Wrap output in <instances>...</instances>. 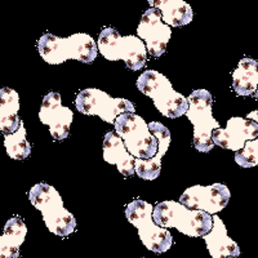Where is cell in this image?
I'll list each match as a JSON object with an SVG mask.
<instances>
[{
  "label": "cell",
  "instance_id": "obj_18",
  "mask_svg": "<svg viewBox=\"0 0 258 258\" xmlns=\"http://www.w3.org/2000/svg\"><path fill=\"white\" fill-rule=\"evenodd\" d=\"M29 199L32 206L41 212V214L63 207V200L58 191L44 182L32 186L29 192Z\"/></svg>",
  "mask_w": 258,
  "mask_h": 258
},
{
  "label": "cell",
  "instance_id": "obj_4",
  "mask_svg": "<svg viewBox=\"0 0 258 258\" xmlns=\"http://www.w3.org/2000/svg\"><path fill=\"white\" fill-rule=\"evenodd\" d=\"M153 209L154 207L145 200H133L126 206L125 217L137 227L140 239L147 249L160 254L173 245V236L167 229H161L154 223Z\"/></svg>",
  "mask_w": 258,
  "mask_h": 258
},
{
  "label": "cell",
  "instance_id": "obj_21",
  "mask_svg": "<svg viewBox=\"0 0 258 258\" xmlns=\"http://www.w3.org/2000/svg\"><path fill=\"white\" fill-rule=\"evenodd\" d=\"M43 220H44L47 229L49 230L52 234L57 235V236H69L73 234L78 227V222L75 217L73 216L71 212H69L64 207L57 208L52 212H48L45 214H41Z\"/></svg>",
  "mask_w": 258,
  "mask_h": 258
},
{
  "label": "cell",
  "instance_id": "obj_16",
  "mask_svg": "<svg viewBox=\"0 0 258 258\" xmlns=\"http://www.w3.org/2000/svg\"><path fill=\"white\" fill-rule=\"evenodd\" d=\"M257 61L244 57L232 73V89L238 96H250L257 91L258 73Z\"/></svg>",
  "mask_w": 258,
  "mask_h": 258
},
{
  "label": "cell",
  "instance_id": "obj_25",
  "mask_svg": "<svg viewBox=\"0 0 258 258\" xmlns=\"http://www.w3.org/2000/svg\"><path fill=\"white\" fill-rule=\"evenodd\" d=\"M235 161L243 168H253L258 164V141H246L243 149L235 153Z\"/></svg>",
  "mask_w": 258,
  "mask_h": 258
},
{
  "label": "cell",
  "instance_id": "obj_6",
  "mask_svg": "<svg viewBox=\"0 0 258 258\" xmlns=\"http://www.w3.org/2000/svg\"><path fill=\"white\" fill-rule=\"evenodd\" d=\"M75 106L78 111L91 116H100L103 121L114 124L116 117L125 112L135 114L136 106L125 98H112L110 94L97 88L83 89L78 93Z\"/></svg>",
  "mask_w": 258,
  "mask_h": 258
},
{
  "label": "cell",
  "instance_id": "obj_17",
  "mask_svg": "<svg viewBox=\"0 0 258 258\" xmlns=\"http://www.w3.org/2000/svg\"><path fill=\"white\" fill-rule=\"evenodd\" d=\"M66 39L68 59H78L83 63H92L98 54V48L94 39L88 34L78 32Z\"/></svg>",
  "mask_w": 258,
  "mask_h": 258
},
{
  "label": "cell",
  "instance_id": "obj_26",
  "mask_svg": "<svg viewBox=\"0 0 258 258\" xmlns=\"http://www.w3.org/2000/svg\"><path fill=\"white\" fill-rule=\"evenodd\" d=\"M149 126V132L156 138L158 141V155H160L161 158L165 155L168 147L170 145V132L169 129L165 125H163L159 121H151L150 124H147Z\"/></svg>",
  "mask_w": 258,
  "mask_h": 258
},
{
  "label": "cell",
  "instance_id": "obj_20",
  "mask_svg": "<svg viewBox=\"0 0 258 258\" xmlns=\"http://www.w3.org/2000/svg\"><path fill=\"white\" fill-rule=\"evenodd\" d=\"M125 62L126 69L138 71L145 68L147 62V50L145 43L135 35L123 36L121 58Z\"/></svg>",
  "mask_w": 258,
  "mask_h": 258
},
{
  "label": "cell",
  "instance_id": "obj_2",
  "mask_svg": "<svg viewBox=\"0 0 258 258\" xmlns=\"http://www.w3.org/2000/svg\"><path fill=\"white\" fill-rule=\"evenodd\" d=\"M138 91L153 98L156 109L169 119L185 115L188 102L183 94L174 91L170 82L163 74L155 70H147L137 79Z\"/></svg>",
  "mask_w": 258,
  "mask_h": 258
},
{
  "label": "cell",
  "instance_id": "obj_23",
  "mask_svg": "<svg viewBox=\"0 0 258 258\" xmlns=\"http://www.w3.org/2000/svg\"><path fill=\"white\" fill-rule=\"evenodd\" d=\"M4 146L9 158L15 160H25L29 158L31 154V144L27 141L24 121L21 120L20 128L15 133L4 136Z\"/></svg>",
  "mask_w": 258,
  "mask_h": 258
},
{
  "label": "cell",
  "instance_id": "obj_3",
  "mask_svg": "<svg viewBox=\"0 0 258 258\" xmlns=\"http://www.w3.org/2000/svg\"><path fill=\"white\" fill-rule=\"evenodd\" d=\"M188 109L186 116L194 125V146L200 153L213 150L212 132L220 128V123L212 114L213 96L207 89H197L187 97Z\"/></svg>",
  "mask_w": 258,
  "mask_h": 258
},
{
  "label": "cell",
  "instance_id": "obj_22",
  "mask_svg": "<svg viewBox=\"0 0 258 258\" xmlns=\"http://www.w3.org/2000/svg\"><path fill=\"white\" fill-rule=\"evenodd\" d=\"M97 48L106 59L119 61L121 58L123 36L114 27H105L100 32Z\"/></svg>",
  "mask_w": 258,
  "mask_h": 258
},
{
  "label": "cell",
  "instance_id": "obj_7",
  "mask_svg": "<svg viewBox=\"0 0 258 258\" xmlns=\"http://www.w3.org/2000/svg\"><path fill=\"white\" fill-rule=\"evenodd\" d=\"M230 190L222 183L209 186L195 185L188 187L179 198V204L190 211H202L208 214H216L226 208L230 202Z\"/></svg>",
  "mask_w": 258,
  "mask_h": 258
},
{
  "label": "cell",
  "instance_id": "obj_19",
  "mask_svg": "<svg viewBox=\"0 0 258 258\" xmlns=\"http://www.w3.org/2000/svg\"><path fill=\"white\" fill-rule=\"evenodd\" d=\"M38 50L41 58L49 64H61L68 61L66 56V39L44 34L38 41Z\"/></svg>",
  "mask_w": 258,
  "mask_h": 258
},
{
  "label": "cell",
  "instance_id": "obj_11",
  "mask_svg": "<svg viewBox=\"0 0 258 258\" xmlns=\"http://www.w3.org/2000/svg\"><path fill=\"white\" fill-rule=\"evenodd\" d=\"M213 226L212 230L203 236L212 258H239V245L227 235V230L223 221L217 214L212 216Z\"/></svg>",
  "mask_w": 258,
  "mask_h": 258
},
{
  "label": "cell",
  "instance_id": "obj_9",
  "mask_svg": "<svg viewBox=\"0 0 258 258\" xmlns=\"http://www.w3.org/2000/svg\"><path fill=\"white\" fill-rule=\"evenodd\" d=\"M39 119L43 124L49 126V132L54 141H63L70 136V126L74 119V112L61 103V94L58 92H49L43 97Z\"/></svg>",
  "mask_w": 258,
  "mask_h": 258
},
{
  "label": "cell",
  "instance_id": "obj_12",
  "mask_svg": "<svg viewBox=\"0 0 258 258\" xmlns=\"http://www.w3.org/2000/svg\"><path fill=\"white\" fill-rule=\"evenodd\" d=\"M103 159L109 164H114L124 177H132L135 173V161L126 151L121 138L115 132H107L103 137Z\"/></svg>",
  "mask_w": 258,
  "mask_h": 258
},
{
  "label": "cell",
  "instance_id": "obj_13",
  "mask_svg": "<svg viewBox=\"0 0 258 258\" xmlns=\"http://www.w3.org/2000/svg\"><path fill=\"white\" fill-rule=\"evenodd\" d=\"M27 227L22 217H12L6 222L0 236V258H18L20 248L25 241Z\"/></svg>",
  "mask_w": 258,
  "mask_h": 258
},
{
  "label": "cell",
  "instance_id": "obj_24",
  "mask_svg": "<svg viewBox=\"0 0 258 258\" xmlns=\"http://www.w3.org/2000/svg\"><path fill=\"white\" fill-rule=\"evenodd\" d=\"M161 156L156 154L151 159H136L135 161V173L140 178L146 181H154L159 177L161 170Z\"/></svg>",
  "mask_w": 258,
  "mask_h": 258
},
{
  "label": "cell",
  "instance_id": "obj_5",
  "mask_svg": "<svg viewBox=\"0 0 258 258\" xmlns=\"http://www.w3.org/2000/svg\"><path fill=\"white\" fill-rule=\"evenodd\" d=\"M116 135L121 138L126 151L136 159H151L158 154V141L149 132L146 121L140 115L125 112L114 123Z\"/></svg>",
  "mask_w": 258,
  "mask_h": 258
},
{
  "label": "cell",
  "instance_id": "obj_15",
  "mask_svg": "<svg viewBox=\"0 0 258 258\" xmlns=\"http://www.w3.org/2000/svg\"><path fill=\"white\" fill-rule=\"evenodd\" d=\"M20 96L11 88H0V132L12 135L20 128Z\"/></svg>",
  "mask_w": 258,
  "mask_h": 258
},
{
  "label": "cell",
  "instance_id": "obj_8",
  "mask_svg": "<svg viewBox=\"0 0 258 258\" xmlns=\"http://www.w3.org/2000/svg\"><path fill=\"white\" fill-rule=\"evenodd\" d=\"M137 38L146 43V50L150 56L159 58L165 53L172 36L169 26L163 24L159 9L149 8L142 16L137 27Z\"/></svg>",
  "mask_w": 258,
  "mask_h": 258
},
{
  "label": "cell",
  "instance_id": "obj_14",
  "mask_svg": "<svg viewBox=\"0 0 258 258\" xmlns=\"http://www.w3.org/2000/svg\"><path fill=\"white\" fill-rule=\"evenodd\" d=\"M149 3L159 9L163 24L169 27L186 26L194 18L191 6L183 0H151Z\"/></svg>",
  "mask_w": 258,
  "mask_h": 258
},
{
  "label": "cell",
  "instance_id": "obj_10",
  "mask_svg": "<svg viewBox=\"0 0 258 258\" xmlns=\"http://www.w3.org/2000/svg\"><path fill=\"white\" fill-rule=\"evenodd\" d=\"M258 124L257 121L243 119V117H231L227 120L225 129H214L212 132V141L214 145L223 149L239 151L243 149L246 141L257 140Z\"/></svg>",
  "mask_w": 258,
  "mask_h": 258
},
{
  "label": "cell",
  "instance_id": "obj_1",
  "mask_svg": "<svg viewBox=\"0 0 258 258\" xmlns=\"http://www.w3.org/2000/svg\"><path fill=\"white\" fill-rule=\"evenodd\" d=\"M153 221L161 229L174 227L191 238L206 236L213 226L211 214L202 211H190L173 200L156 204L153 209Z\"/></svg>",
  "mask_w": 258,
  "mask_h": 258
}]
</instances>
